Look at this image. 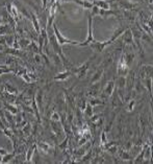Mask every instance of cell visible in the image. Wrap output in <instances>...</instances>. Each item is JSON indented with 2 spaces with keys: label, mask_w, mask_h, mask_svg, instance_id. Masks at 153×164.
<instances>
[{
  "label": "cell",
  "mask_w": 153,
  "mask_h": 164,
  "mask_svg": "<svg viewBox=\"0 0 153 164\" xmlns=\"http://www.w3.org/2000/svg\"><path fill=\"white\" fill-rule=\"evenodd\" d=\"M35 62L36 63V64H41L42 63V60H41V57H40V53L35 54Z\"/></svg>",
  "instance_id": "obj_44"
},
{
  "label": "cell",
  "mask_w": 153,
  "mask_h": 164,
  "mask_svg": "<svg viewBox=\"0 0 153 164\" xmlns=\"http://www.w3.org/2000/svg\"><path fill=\"white\" fill-rule=\"evenodd\" d=\"M93 108H94V107H92V106H91L89 102L87 103L86 109H84L83 112V115L87 117V118H91V117L94 115V110H93Z\"/></svg>",
  "instance_id": "obj_25"
},
{
  "label": "cell",
  "mask_w": 153,
  "mask_h": 164,
  "mask_svg": "<svg viewBox=\"0 0 153 164\" xmlns=\"http://www.w3.org/2000/svg\"><path fill=\"white\" fill-rule=\"evenodd\" d=\"M22 132H23V134L25 136H29L30 134H32V125H30L29 122H26V125L23 126V129H22Z\"/></svg>",
  "instance_id": "obj_33"
},
{
  "label": "cell",
  "mask_w": 153,
  "mask_h": 164,
  "mask_svg": "<svg viewBox=\"0 0 153 164\" xmlns=\"http://www.w3.org/2000/svg\"><path fill=\"white\" fill-rule=\"evenodd\" d=\"M122 40H123V43L125 45H130V46H132L134 49H137V46H135L134 41V36H132V33L129 27L126 28V30H124V33L122 34Z\"/></svg>",
  "instance_id": "obj_9"
},
{
  "label": "cell",
  "mask_w": 153,
  "mask_h": 164,
  "mask_svg": "<svg viewBox=\"0 0 153 164\" xmlns=\"http://www.w3.org/2000/svg\"><path fill=\"white\" fill-rule=\"evenodd\" d=\"M122 52H123V56H124V59H125L126 64L130 66L134 61V57H135L134 52H128V51H125V50H123Z\"/></svg>",
  "instance_id": "obj_18"
},
{
  "label": "cell",
  "mask_w": 153,
  "mask_h": 164,
  "mask_svg": "<svg viewBox=\"0 0 153 164\" xmlns=\"http://www.w3.org/2000/svg\"><path fill=\"white\" fill-rule=\"evenodd\" d=\"M8 24H1L0 25V34L1 36H3V34H7V30H8Z\"/></svg>",
  "instance_id": "obj_39"
},
{
  "label": "cell",
  "mask_w": 153,
  "mask_h": 164,
  "mask_svg": "<svg viewBox=\"0 0 153 164\" xmlns=\"http://www.w3.org/2000/svg\"><path fill=\"white\" fill-rule=\"evenodd\" d=\"M106 151L108 152L109 154L115 155V154H117V153H118V146H117V144H116V145H113V146H110V148H107Z\"/></svg>",
  "instance_id": "obj_41"
},
{
  "label": "cell",
  "mask_w": 153,
  "mask_h": 164,
  "mask_svg": "<svg viewBox=\"0 0 153 164\" xmlns=\"http://www.w3.org/2000/svg\"><path fill=\"white\" fill-rule=\"evenodd\" d=\"M123 17L125 19H128L130 21H134L135 18H134V14L132 11H123Z\"/></svg>",
  "instance_id": "obj_31"
},
{
  "label": "cell",
  "mask_w": 153,
  "mask_h": 164,
  "mask_svg": "<svg viewBox=\"0 0 153 164\" xmlns=\"http://www.w3.org/2000/svg\"><path fill=\"white\" fill-rule=\"evenodd\" d=\"M94 41L95 39L93 37V17L91 16V14H89V18H87V37L83 43H79V46H87Z\"/></svg>",
  "instance_id": "obj_4"
},
{
  "label": "cell",
  "mask_w": 153,
  "mask_h": 164,
  "mask_svg": "<svg viewBox=\"0 0 153 164\" xmlns=\"http://www.w3.org/2000/svg\"><path fill=\"white\" fill-rule=\"evenodd\" d=\"M113 100H112V106L113 108H118V107H121V106H123V100H122L119 95L117 94V92H114L113 93Z\"/></svg>",
  "instance_id": "obj_19"
},
{
  "label": "cell",
  "mask_w": 153,
  "mask_h": 164,
  "mask_svg": "<svg viewBox=\"0 0 153 164\" xmlns=\"http://www.w3.org/2000/svg\"><path fill=\"white\" fill-rule=\"evenodd\" d=\"M50 128H51V132L54 136L57 138H62L64 137L65 131L63 128V125H62L61 121H54V120H50Z\"/></svg>",
  "instance_id": "obj_3"
},
{
  "label": "cell",
  "mask_w": 153,
  "mask_h": 164,
  "mask_svg": "<svg viewBox=\"0 0 153 164\" xmlns=\"http://www.w3.org/2000/svg\"><path fill=\"white\" fill-rule=\"evenodd\" d=\"M93 4L98 7L101 10H110V3L107 1H104V0H94L92 1Z\"/></svg>",
  "instance_id": "obj_15"
},
{
  "label": "cell",
  "mask_w": 153,
  "mask_h": 164,
  "mask_svg": "<svg viewBox=\"0 0 153 164\" xmlns=\"http://www.w3.org/2000/svg\"><path fill=\"white\" fill-rule=\"evenodd\" d=\"M5 41H6V45L8 47H13L14 41H15V36L13 34H8V36L5 37Z\"/></svg>",
  "instance_id": "obj_35"
},
{
  "label": "cell",
  "mask_w": 153,
  "mask_h": 164,
  "mask_svg": "<svg viewBox=\"0 0 153 164\" xmlns=\"http://www.w3.org/2000/svg\"><path fill=\"white\" fill-rule=\"evenodd\" d=\"M144 83H145V87L150 93V97L152 96V77H146L144 79Z\"/></svg>",
  "instance_id": "obj_28"
},
{
  "label": "cell",
  "mask_w": 153,
  "mask_h": 164,
  "mask_svg": "<svg viewBox=\"0 0 153 164\" xmlns=\"http://www.w3.org/2000/svg\"><path fill=\"white\" fill-rule=\"evenodd\" d=\"M125 85H126L125 76H121V75H119L118 80H117L118 90H124V91H125Z\"/></svg>",
  "instance_id": "obj_26"
},
{
  "label": "cell",
  "mask_w": 153,
  "mask_h": 164,
  "mask_svg": "<svg viewBox=\"0 0 153 164\" xmlns=\"http://www.w3.org/2000/svg\"><path fill=\"white\" fill-rule=\"evenodd\" d=\"M17 60L15 59L14 57H8L6 59V61H5V65L6 66H11L12 64H14V63H16Z\"/></svg>",
  "instance_id": "obj_43"
},
{
  "label": "cell",
  "mask_w": 153,
  "mask_h": 164,
  "mask_svg": "<svg viewBox=\"0 0 153 164\" xmlns=\"http://www.w3.org/2000/svg\"><path fill=\"white\" fill-rule=\"evenodd\" d=\"M106 142H107L106 133L104 131H101V135H100V146H102L103 144H105Z\"/></svg>",
  "instance_id": "obj_38"
},
{
  "label": "cell",
  "mask_w": 153,
  "mask_h": 164,
  "mask_svg": "<svg viewBox=\"0 0 153 164\" xmlns=\"http://www.w3.org/2000/svg\"><path fill=\"white\" fill-rule=\"evenodd\" d=\"M29 15H30V19H32V22L33 30H35L36 33L40 34H41V26H40V22H39L38 16H36V14L33 13V11H30Z\"/></svg>",
  "instance_id": "obj_14"
},
{
  "label": "cell",
  "mask_w": 153,
  "mask_h": 164,
  "mask_svg": "<svg viewBox=\"0 0 153 164\" xmlns=\"http://www.w3.org/2000/svg\"><path fill=\"white\" fill-rule=\"evenodd\" d=\"M3 91L8 92V93H11V94H15V95H18V93H19V91L17 90V89L14 87V86L10 85V84H5L4 85V90Z\"/></svg>",
  "instance_id": "obj_30"
},
{
  "label": "cell",
  "mask_w": 153,
  "mask_h": 164,
  "mask_svg": "<svg viewBox=\"0 0 153 164\" xmlns=\"http://www.w3.org/2000/svg\"><path fill=\"white\" fill-rule=\"evenodd\" d=\"M91 10H92V13H91V16H92V17H94L96 15L99 16V11H100V8H99L98 7H96V5H93V7L91 8Z\"/></svg>",
  "instance_id": "obj_42"
},
{
  "label": "cell",
  "mask_w": 153,
  "mask_h": 164,
  "mask_svg": "<svg viewBox=\"0 0 153 164\" xmlns=\"http://www.w3.org/2000/svg\"><path fill=\"white\" fill-rule=\"evenodd\" d=\"M16 156V153L15 152H13V153H11V154H5L2 156V160H1V163H8V162H11L14 158H15Z\"/></svg>",
  "instance_id": "obj_29"
},
{
  "label": "cell",
  "mask_w": 153,
  "mask_h": 164,
  "mask_svg": "<svg viewBox=\"0 0 153 164\" xmlns=\"http://www.w3.org/2000/svg\"><path fill=\"white\" fill-rule=\"evenodd\" d=\"M114 91H115V80H112L107 83L105 88L103 89V92L100 94V98L103 100V102H105L108 97L113 95Z\"/></svg>",
  "instance_id": "obj_6"
},
{
  "label": "cell",
  "mask_w": 153,
  "mask_h": 164,
  "mask_svg": "<svg viewBox=\"0 0 153 164\" xmlns=\"http://www.w3.org/2000/svg\"><path fill=\"white\" fill-rule=\"evenodd\" d=\"M103 75H104V68L101 67L96 71V72L94 73V75H93V77L91 79V84H94V83H96V82H99Z\"/></svg>",
  "instance_id": "obj_17"
},
{
  "label": "cell",
  "mask_w": 153,
  "mask_h": 164,
  "mask_svg": "<svg viewBox=\"0 0 153 164\" xmlns=\"http://www.w3.org/2000/svg\"><path fill=\"white\" fill-rule=\"evenodd\" d=\"M52 27H53V33H54L55 38H56V40H57L58 44L61 45V46H63V45H65V44L79 45V43H80L79 41H72V40H70V39L65 38L63 34H62L61 31H59L58 27H57V25H56L55 23H53V24H52Z\"/></svg>",
  "instance_id": "obj_2"
},
{
  "label": "cell",
  "mask_w": 153,
  "mask_h": 164,
  "mask_svg": "<svg viewBox=\"0 0 153 164\" xmlns=\"http://www.w3.org/2000/svg\"><path fill=\"white\" fill-rule=\"evenodd\" d=\"M36 148V143H35L33 145H32L30 148H27L26 151V155H25V162L26 163H32V159L33 156V153H35V149Z\"/></svg>",
  "instance_id": "obj_16"
},
{
  "label": "cell",
  "mask_w": 153,
  "mask_h": 164,
  "mask_svg": "<svg viewBox=\"0 0 153 164\" xmlns=\"http://www.w3.org/2000/svg\"><path fill=\"white\" fill-rule=\"evenodd\" d=\"M113 61H114V59H113L112 57H106V59L104 60V61L101 63V67L105 69V67H107V66H108V65H110V64H112V63H113Z\"/></svg>",
  "instance_id": "obj_36"
},
{
  "label": "cell",
  "mask_w": 153,
  "mask_h": 164,
  "mask_svg": "<svg viewBox=\"0 0 153 164\" xmlns=\"http://www.w3.org/2000/svg\"><path fill=\"white\" fill-rule=\"evenodd\" d=\"M0 134H3V130L2 129H0Z\"/></svg>",
  "instance_id": "obj_48"
},
{
  "label": "cell",
  "mask_w": 153,
  "mask_h": 164,
  "mask_svg": "<svg viewBox=\"0 0 153 164\" xmlns=\"http://www.w3.org/2000/svg\"><path fill=\"white\" fill-rule=\"evenodd\" d=\"M117 5L120 8H123L125 11H134L135 7H138L137 3L131 2L130 0H116Z\"/></svg>",
  "instance_id": "obj_10"
},
{
  "label": "cell",
  "mask_w": 153,
  "mask_h": 164,
  "mask_svg": "<svg viewBox=\"0 0 153 164\" xmlns=\"http://www.w3.org/2000/svg\"><path fill=\"white\" fill-rule=\"evenodd\" d=\"M70 75H72V72H71V70H68L67 69V70L64 71V72L56 74V75L53 77V80H67Z\"/></svg>",
  "instance_id": "obj_20"
},
{
  "label": "cell",
  "mask_w": 153,
  "mask_h": 164,
  "mask_svg": "<svg viewBox=\"0 0 153 164\" xmlns=\"http://www.w3.org/2000/svg\"><path fill=\"white\" fill-rule=\"evenodd\" d=\"M95 57H96V56L91 57L86 63H83V65H80V66H79V67H77V68H75L74 66H73V67L70 69L71 72H72V74H76L78 79H83V77H84V76L87 75V70H89V67H90V65H91V62H92L93 60L95 59Z\"/></svg>",
  "instance_id": "obj_1"
},
{
  "label": "cell",
  "mask_w": 153,
  "mask_h": 164,
  "mask_svg": "<svg viewBox=\"0 0 153 164\" xmlns=\"http://www.w3.org/2000/svg\"><path fill=\"white\" fill-rule=\"evenodd\" d=\"M42 8L43 11L47 10V0H42Z\"/></svg>",
  "instance_id": "obj_45"
},
{
  "label": "cell",
  "mask_w": 153,
  "mask_h": 164,
  "mask_svg": "<svg viewBox=\"0 0 153 164\" xmlns=\"http://www.w3.org/2000/svg\"><path fill=\"white\" fill-rule=\"evenodd\" d=\"M128 71H129V66L126 64L123 52H122L120 59H119V61H118V64H117V73H118V75L126 76Z\"/></svg>",
  "instance_id": "obj_5"
},
{
  "label": "cell",
  "mask_w": 153,
  "mask_h": 164,
  "mask_svg": "<svg viewBox=\"0 0 153 164\" xmlns=\"http://www.w3.org/2000/svg\"><path fill=\"white\" fill-rule=\"evenodd\" d=\"M36 148H40V151L43 152L44 154H51L53 152V148L51 146L49 143L45 141H39L36 143Z\"/></svg>",
  "instance_id": "obj_13"
},
{
  "label": "cell",
  "mask_w": 153,
  "mask_h": 164,
  "mask_svg": "<svg viewBox=\"0 0 153 164\" xmlns=\"http://www.w3.org/2000/svg\"><path fill=\"white\" fill-rule=\"evenodd\" d=\"M101 87H102V84H101L100 80L94 83V84H92V86L89 88V90H87V96L97 97L99 92H100V90H101Z\"/></svg>",
  "instance_id": "obj_11"
},
{
  "label": "cell",
  "mask_w": 153,
  "mask_h": 164,
  "mask_svg": "<svg viewBox=\"0 0 153 164\" xmlns=\"http://www.w3.org/2000/svg\"><path fill=\"white\" fill-rule=\"evenodd\" d=\"M89 103L92 107H96V106H99V105H104L105 102H103L100 97H91L89 100Z\"/></svg>",
  "instance_id": "obj_27"
},
{
  "label": "cell",
  "mask_w": 153,
  "mask_h": 164,
  "mask_svg": "<svg viewBox=\"0 0 153 164\" xmlns=\"http://www.w3.org/2000/svg\"></svg>",
  "instance_id": "obj_50"
},
{
  "label": "cell",
  "mask_w": 153,
  "mask_h": 164,
  "mask_svg": "<svg viewBox=\"0 0 153 164\" xmlns=\"http://www.w3.org/2000/svg\"><path fill=\"white\" fill-rule=\"evenodd\" d=\"M126 28L125 27H123V26H120V27H118L117 30H116L115 31H114V34H113V36H112V38H110L109 40L110 41H112L113 43H114V41H116V40H117L119 37L121 36L122 34L124 33V30H125Z\"/></svg>",
  "instance_id": "obj_22"
},
{
  "label": "cell",
  "mask_w": 153,
  "mask_h": 164,
  "mask_svg": "<svg viewBox=\"0 0 153 164\" xmlns=\"http://www.w3.org/2000/svg\"><path fill=\"white\" fill-rule=\"evenodd\" d=\"M110 44H113V42L110 41V40H107V41H103V42L94 41L91 43V44H89V46L95 51V52H102V51L104 50V48Z\"/></svg>",
  "instance_id": "obj_8"
},
{
  "label": "cell",
  "mask_w": 153,
  "mask_h": 164,
  "mask_svg": "<svg viewBox=\"0 0 153 164\" xmlns=\"http://www.w3.org/2000/svg\"><path fill=\"white\" fill-rule=\"evenodd\" d=\"M152 65H144L142 66V68L140 69V79L143 80L146 77H152Z\"/></svg>",
  "instance_id": "obj_12"
},
{
  "label": "cell",
  "mask_w": 153,
  "mask_h": 164,
  "mask_svg": "<svg viewBox=\"0 0 153 164\" xmlns=\"http://www.w3.org/2000/svg\"><path fill=\"white\" fill-rule=\"evenodd\" d=\"M3 106H4V108L6 109V111L11 112L12 114H14V115L18 114L19 110H18V108H17L16 106L12 105V103H7L5 100H3Z\"/></svg>",
  "instance_id": "obj_23"
},
{
  "label": "cell",
  "mask_w": 153,
  "mask_h": 164,
  "mask_svg": "<svg viewBox=\"0 0 153 164\" xmlns=\"http://www.w3.org/2000/svg\"><path fill=\"white\" fill-rule=\"evenodd\" d=\"M7 153V151L5 148H0V155H1V156H3V155H5Z\"/></svg>",
  "instance_id": "obj_46"
},
{
  "label": "cell",
  "mask_w": 153,
  "mask_h": 164,
  "mask_svg": "<svg viewBox=\"0 0 153 164\" xmlns=\"http://www.w3.org/2000/svg\"><path fill=\"white\" fill-rule=\"evenodd\" d=\"M125 80H126L125 91H126V93H129V92H131L134 88V84H135V73H134V71L129 70L128 73L126 74Z\"/></svg>",
  "instance_id": "obj_7"
},
{
  "label": "cell",
  "mask_w": 153,
  "mask_h": 164,
  "mask_svg": "<svg viewBox=\"0 0 153 164\" xmlns=\"http://www.w3.org/2000/svg\"><path fill=\"white\" fill-rule=\"evenodd\" d=\"M5 128H6V126L4 125V123L2 122V120H1V119H0V129H2V130H4Z\"/></svg>",
  "instance_id": "obj_47"
},
{
  "label": "cell",
  "mask_w": 153,
  "mask_h": 164,
  "mask_svg": "<svg viewBox=\"0 0 153 164\" xmlns=\"http://www.w3.org/2000/svg\"><path fill=\"white\" fill-rule=\"evenodd\" d=\"M119 153V156H120L121 159H123V161H129V162H132V157L127 151H124V149H120L118 151Z\"/></svg>",
  "instance_id": "obj_21"
},
{
  "label": "cell",
  "mask_w": 153,
  "mask_h": 164,
  "mask_svg": "<svg viewBox=\"0 0 153 164\" xmlns=\"http://www.w3.org/2000/svg\"><path fill=\"white\" fill-rule=\"evenodd\" d=\"M71 137H72V136H69V135H67V136L64 138L63 142L59 143V144L56 146V148H58L59 149H62L63 152H65L68 148V144H69V141H70V138Z\"/></svg>",
  "instance_id": "obj_24"
},
{
  "label": "cell",
  "mask_w": 153,
  "mask_h": 164,
  "mask_svg": "<svg viewBox=\"0 0 153 164\" xmlns=\"http://www.w3.org/2000/svg\"><path fill=\"white\" fill-rule=\"evenodd\" d=\"M134 1H137V2H138V1H142V0H134Z\"/></svg>",
  "instance_id": "obj_49"
},
{
  "label": "cell",
  "mask_w": 153,
  "mask_h": 164,
  "mask_svg": "<svg viewBox=\"0 0 153 164\" xmlns=\"http://www.w3.org/2000/svg\"><path fill=\"white\" fill-rule=\"evenodd\" d=\"M19 45H20V47L21 48H25V47H28L30 44V40L29 39H27V38H21L19 40Z\"/></svg>",
  "instance_id": "obj_32"
},
{
  "label": "cell",
  "mask_w": 153,
  "mask_h": 164,
  "mask_svg": "<svg viewBox=\"0 0 153 164\" xmlns=\"http://www.w3.org/2000/svg\"><path fill=\"white\" fill-rule=\"evenodd\" d=\"M50 120H54V121H61V114L54 110L52 112V114H51Z\"/></svg>",
  "instance_id": "obj_37"
},
{
  "label": "cell",
  "mask_w": 153,
  "mask_h": 164,
  "mask_svg": "<svg viewBox=\"0 0 153 164\" xmlns=\"http://www.w3.org/2000/svg\"><path fill=\"white\" fill-rule=\"evenodd\" d=\"M135 107V99H130L128 102V106H127V110L129 112H132Z\"/></svg>",
  "instance_id": "obj_40"
},
{
  "label": "cell",
  "mask_w": 153,
  "mask_h": 164,
  "mask_svg": "<svg viewBox=\"0 0 153 164\" xmlns=\"http://www.w3.org/2000/svg\"><path fill=\"white\" fill-rule=\"evenodd\" d=\"M3 52L5 53H10V54H13V56H18L20 57L21 56V52H20V49H16V48H7V50H4Z\"/></svg>",
  "instance_id": "obj_34"
}]
</instances>
